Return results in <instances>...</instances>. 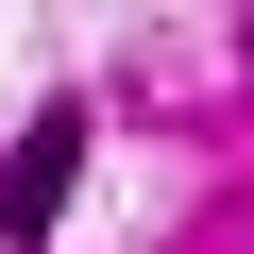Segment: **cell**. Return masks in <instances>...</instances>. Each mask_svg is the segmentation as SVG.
<instances>
[{"instance_id":"cell-1","label":"cell","mask_w":254,"mask_h":254,"mask_svg":"<svg viewBox=\"0 0 254 254\" xmlns=\"http://www.w3.org/2000/svg\"><path fill=\"white\" fill-rule=\"evenodd\" d=\"M68 170H85V102L51 85V102H34V136L0 153V237H17V254H34L51 220H68Z\"/></svg>"}]
</instances>
